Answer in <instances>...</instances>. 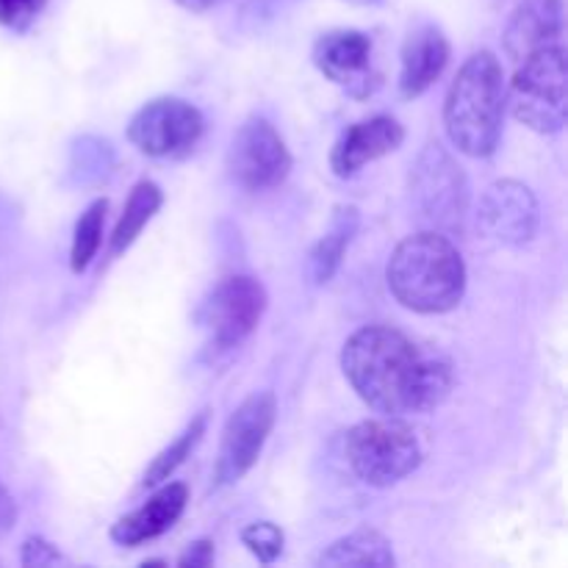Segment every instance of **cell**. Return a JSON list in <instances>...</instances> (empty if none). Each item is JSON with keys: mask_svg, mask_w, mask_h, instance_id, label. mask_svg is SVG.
<instances>
[{"mask_svg": "<svg viewBox=\"0 0 568 568\" xmlns=\"http://www.w3.org/2000/svg\"><path fill=\"white\" fill-rule=\"evenodd\" d=\"M178 6H183L186 11H205L216 3V0H175Z\"/></svg>", "mask_w": 568, "mask_h": 568, "instance_id": "obj_27", "label": "cell"}, {"mask_svg": "<svg viewBox=\"0 0 568 568\" xmlns=\"http://www.w3.org/2000/svg\"><path fill=\"white\" fill-rule=\"evenodd\" d=\"M449 64V42L444 31L433 22H419L410 28L403 42V70H399V92L414 100L425 94L442 78Z\"/></svg>", "mask_w": 568, "mask_h": 568, "instance_id": "obj_16", "label": "cell"}, {"mask_svg": "<svg viewBox=\"0 0 568 568\" xmlns=\"http://www.w3.org/2000/svg\"><path fill=\"white\" fill-rule=\"evenodd\" d=\"M242 541L261 564H272V560L281 558L286 536H283L281 527L272 525V521H255V525L244 527Z\"/></svg>", "mask_w": 568, "mask_h": 568, "instance_id": "obj_22", "label": "cell"}, {"mask_svg": "<svg viewBox=\"0 0 568 568\" xmlns=\"http://www.w3.org/2000/svg\"><path fill=\"white\" fill-rule=\"evenodd\" d=\"M227 172L247 192L281 186L292 172V153L281 133L264 116H250L233 133L227 150Z\"/></svg>", "mask_w": 568, "mask_h": 568, "instance_id": "obj_9", "label": "cell"}, {"mask_svg": "<svg viewBox=\"0 0 568 568\" xmlns=\"http://www.w3.org/2000/svg\"><path fill=\"white\" fill-rule=\"evenodd\" d=\"M311 59L322 75L353 98H369L381 87V75L372 67V39L364 31L336 28L322 33L314 42Z\"/></svg>", "mask_w": 568, "mask_h": 568, "instance_id": "obj_12", "label": "cell"}, {"mask_svg": "<svg viewBox=\"0 0 568 568\" xmlns=\"http://www.w3.org/2000/svg\"><path fill=\"white\" fill-rule=\"evenodd\" d=\"M358 225H361L358 209H355V205H338L327 233L316 242V247L311 250L308 275L316 286H322V283H327L333 275H336L338 266H342L344 253H347L349 242H353L355 231H358Z\"/></svg>", "mask_w": 568, "mask_h": 568, "instance_id": "obj_17", "label": "cell"}, {"mask_svg": "<svg viewBox=\"0 0 568 568\" xmlns=\"http://www.w3.org/2000/svg\"><path fill=\"white\" fill-rule=\"evenodd\" d=\"M477 225L483 236L505 247H525L536 239L541 225V209L530 186L519 181H497L488 186L477 209Z\"/></svg>", "mask_w": 568, "mask_h": 568, "instance_id": "obj_11", "label": "cell"}, {"mask_svg": "<svg viewBox=\"0 0 568 568\" xmlns=\"http://www.w3.org/2000/svg\"><path fill=\"white\" fill-rule=\"evenodd\" d=\"M347 3H355V6H375V3H381V0H347Z\"/></svg>", "mask_w": 568, "mask_h": 568, "instance_id": "obj_28", "label": "cell"}, {"mask_svg": "<svg viewBox=\"0 0 568 568\" xmlns=\"http://www.w3.org/2000/svg\"><path fill=\"white\" fill-rule=\"evenodd\" d=\"M205 427H209V410H200V414L189 422L186 430H183L181 436L170 444V447H164L159 455H155L153 464H150L148 471H144L142 486L155 488V486H161V483L170 480V477L181 469L183 460L192 455V449L197 447L200 438L205 436Z\"/></svg>", "mask_w": 568, "mask_h": 568, "instance_id": "obj_20", "label": "cell"}, {"mask_svg": "<svg viewBox=\"0 0 568 568\" xmlns=\"http://www.w3.org/2000/svg\"><path fill=\"white\" fill-rule=\"evenodd\" d=\"M214 564V541L209 538H200V541L189 544L186 552L178 558V566L181 568H205Z\"/></svg>", "mask_w": 568, "mask_h": 568, "instance_id": "obj_25", "label": "cell"}, {"mask_svg": "<svg viewBox=\"0 0 568 568\" xmlns=\"http://www.w3.org/2000/svg\"><path fill=\"white\" fill-rule=\"evenodd\" d=\"M105 211H109V200L98 197L83 209L81 216H78L70 250V270L75 272V275L87 272L89 264L94 261V255H98L100 242H103Z\"/></svg>", "mask_w": 568, "mask_h": 568, "instance_id": "obj_21", "label": "cell"}, {"mask_svg": "<svg viewBox=\"0 0 568 568\" xmlns=\"http://www.w3.org/2000/svg\"><path fill=\"white\" fill-rule=\"evenodd\" d=\"M344 455L361 483L372 488H392L422 466V444L403 419L361 422L344 438Z\"/></svg>", "mask_w": 568, "mask_h": 568, "instance_id": "obj_4", "label": "cell"}, {"mask_svg": "<svg viewBox=\"0 0 568 568\" xmlns=\"http://www.w3.org/2000/svg\"><path fill=\"white\" fill-rule=\"evenodd\" d=\"M186 503L189 488L183 483H166L142 508L131 510V514H125L111 525V541L120 544V547H139V544L164 536L181 519Z\"/></svg>", "mask_w": 568, "mask_h": 568, "instance_id": "obj_15", "label": "cell"}, {"mask_svg": "<svg viewBox=\"0 0 568 568\" xmlns=\"http://www.w3.org/2000/svg\"><path fill=\"white\" fill-rule=\"evenodd\" d=\"M14 519H17V505L14 499H11V494L6 491L3 483H0V536L11 530Z\"/></svg>", "mask_w": 568, "mask_h": 568, "instance_id": "obj_26", "label": "cell"}, {"mask_svg": "<svg viewBox=\"0 0 568 568\" xmlns=\"http://www.w3.org/2000/svg\"><path fill=\"white\" fill-rule=\"evenodd\" d=\"M277 419V399L272 392H255L227 416L220 455L214 466V488L236 486L264 453L266 438Z\"/></svg>", "mask_w": 568, "mask_h": 568, "instance_id": "obj_7", "label": "cell"}, {"mask_svg": "<svg viewBox=\"0 0 568 568\" xmlns=\"http://www.w3.org/2000/svg\"><path fill=\"white\" fill-rule=\"evenodd\" d=\"M405 142V128L394 116L377 114L372 120L355 122L338 136L331 150V170L338 178H353L372 161L394 153Z\"/></svg>", "mask_w": 568, "mask_h": 568, "instance_id": "obj_13", "label": "cell"}, {"mask_svg": "<svg viewBox=\"0 0 568 568\" xmlns=\"http://www.w3.org/2000/svg\"><path fill=\"white\" fill-rule=\"evenodd\" d=\"M410 200L433 231L460 236L469 216V181L442 142H427L410 166Z\"/></svg>", "mask_w": 568, "mask_h": 568, "instance_id": "obj_6", "label": "cell"}, {"mask_svg": "<svg viewBox=\"0 0 568 568\" xmlns=\"http://www.w3.org/2000/svg\"><path fill=\"white\" fill-rule=\"evenodd\" d=\"M20 564L22 566H59L64 564V558H61L59 549H55L53 544L44 541V538L39 536H31L26 538V544H22Z\"/></svg>", "mask_w": 568, "mask_h": 568, "instance_id": "obj_24", "label": "cell"}, {"mask_svg": "<svg viewBox=\"0 0 568 568\" xmlns=\"http://www.w3.org/2000/svg\"><path fill=\"white\" fill-rule=\"evenodd\" d=\"M505 75L491 50L469 55L444 100V128L455 148L471 159L497 153L503 139Z\"/></svg>", "mask_w": 568, "mask_h": 568, "instance_id": "obj_3", "label": "cell"}, {"mask_svg": "<svg viewBox=\"0 0 568 568\" xmlns=\"http://www.w3.org/2000/svg\"><path fill=\"white\" fill-rule=\"evenodd\" d=\"M510 114L536 133H560L568 120L566 48L552 44L519 61L510 92H505Z\"/></svg>", "mask_w": 568, "mask_h": 568, "instance_id": "obj_5", "label": "cell"}, {"mask_svg": "<svg viewBox=\"0 0 568 568\" xmlns=\"http://www.w3.org/2000/svg\"><path fill=\"white\" fill-rule=\"evenodd\" d=\"M386 283L394 300L414 314H449L466 294L464 255L444 233H414L394 247Z\"/></svg>", "mask_w": 568, "mask_h": 568, "instance_id": "obj_2", "label": "cell"}, {"mask_svg": "<svg viewBox=\"0 0 568 568\" xmlns=\"http://www.w3.org/2000/svg\"><path fill=\"white\" fill-rule=\"evenodd\" d=\"M44 6L48 0H0V26L11 31H28Z\"/></svg>", "mask_w": 568, "mask_h": 568, "instance_id": "obj_23", "label": "cell"}, {"mask_svg": "<svg viewBox=\"0 0 568 568\" xmlns=\"http://www.w3.org/2000/svg\"><path fill=\"white\" fill-rule=\"evenodd\" d=\"M342 369L372 410L394 419L430 414L453 392L449 361L388 325L355 331L342 349Z\"/></svg>", "mask_w": 568, "mask_h": 568, "instance_id": "obj_1", "label": "cell"}, {"mask_svg": "<svg viewBox=\"0 0 568 568\" xmlns=\"http://www.w3.org/2000/svg\"><path fill=\"white\" fill-rule=\"evenodd\" d=\"M266 303V288L255 277L233 275L209 294L200 311V322L216 349H233L253 336L258 322L264 320Z\"/></svg>", "mask_w": 568, "mask_h": 568, "instance_id": "obj_10", "label": "cell"}, {"mask_svg": "<svg viewBox=\"0 0 568 568\" xmlns=\"http://www.w3.org/2000/svg\"><path fill=\"white\" fill-rule=\"evenodd\" d=\"M503 42L516 64L538 50L564 44V0H521L508 20Z\"/></svg>", "mask_w": 568, "mask_h": 568, "instance_id": "obj_14", "label": "cell"}, {"mask_svg": "<svg viewBox=\"0 0 568 568\" xmlns=\"http://www.w3.org/2000/svg\"><path fill=\"white\" fill-rule=\"evenodd\" d=\"M205 131L197 105L181 98H155L128 122V142L150 159H181L192 153Z\"/></svg>", "mask_w": 568, "mask_h": 568, "instance_id": "obj_8", "label": "cell"}, {"mask_svg": "<svg viewBox=\"0 0 568 568\" xmlns=\"http://www.w3.org/2000/svg\"><path fill=\"white\" fill-rule=\"evenodd\" d=\"M320 566H377L392 568L397 564L394 558L392 541L383 532L361 527V530L349 532V536L338 538L336 544L325 549L316 560Z\"/></svg>", "mask_w": 568, "mask_h": 568, "instance_id": "obj_18", "label": "cell"}, {"mask_svg": "<svg viewBox=\"0 0 568 568\" xmlns=\"http://www.w3.org/2000/svg\"><path fill=\"white\" fill-rule=\"evenodd\" d=\"M161 203H164V192H161L153 181H139L136 186L131 189L120 222H116L114 233H111V258L125 253V250L142 236L148 222L159 214Z\"/></svg>", "mask_w": 568, "mask_h": 568, "instance_id": "obj_19", "label": "cell"}]
</instances>
